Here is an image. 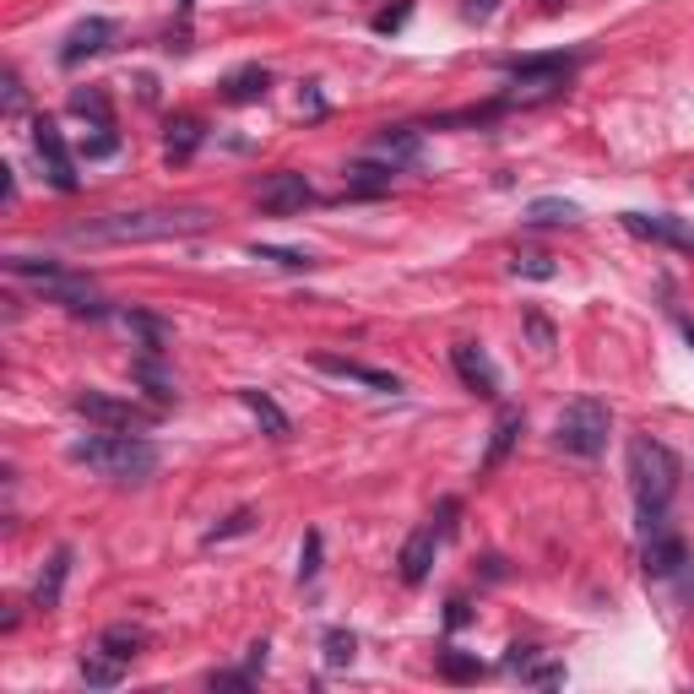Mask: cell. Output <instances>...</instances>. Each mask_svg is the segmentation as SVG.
<instances>
[{
	"label": "cell",
	"mask_w": 694,
	"mask_h": 694,
	"mask_svg": "<svg viewBox=\"0 0 694 694\" xmlns=\"http://www.w3.org/2000/svg\"><path fill=\"white\" fill-rule=\"evenodd\" d=\"M212 212L206 206H147V212H104L93 223H71V245H158V239H185L206 234Z\"/></svg>",
	"instance_id": "cell-1"
},
{
	"label": "cell",
	"mask_w": 694,
	"mask_h": 694,
	"mask_svg": "<svg viewBox=\"0 0 694 694\" xmlns=\"http://www.w3.org/2000/svg\"><path fill=\"white\" fill-rule=\"evenodd\" d=\"M71 461L109 478V483H147L158 472V445H147L141 435L104 429V435H87V440L71 445Z\"/></svg>",
	"instance_id": "cell-2"
},
{
	"label": "cell",
	"mask_w": 694,
	"mask_h": 694,
	"mask_svg": "<svg viewBox=\"0 0 694 694\" xmlns=\"http://www.w3.org/2000/svg\"><path fill=\"white\" fill-rule=\"evenodd\" d=\"M679 478H684V467H679V456L662 440H645V435H640V440L630 445V483H634V505H640L645 532L662 526V510L679 494Z\"/></svg>",
	"instance_id": "cell-3"
},
{
	"label": "cell",
	"mask_w": 694,
	"mask_h": 694,
	"mask_svg": "<svg viewBox=\"0 0 694 694\" xmlns=\"http://www.w3.org/2000/svg\"><path fill=\"white\" fill-rule=\"evenodd\" d=\"M575 71V55H532V61H505V109H532V104H554L565 98V82Z\"/></svg>",
	"instance_id": "cell-4"
},
{
	"label": "cell",
	"mask_w": 694,
	"mask_h": 694,
	"mask_svg": "<svg viewBox=\"0 0 694 694\" xmlns=\"http://www.w3.org/2000/svg\"><path fill=\"white\" fill-rule=\"evenodd\" d=\"M6 271H11V277H28L44 299L65 305L71 316H109V310H104V299H98V288H93L87 277H71V271L50 266V260H33V255H6Z\"/></svg>",
	"instance_id": "cell-5"
},
{
	"label": "cell",
	"mask_w": 694,
	"mask_h": 694,
	"mask_svg": "<svg viewBox=\"0 0 694 694\" xmlns=\"http://www.w3.org/2000/svg\"><path fill=\"white\" fill-rule=\"evenodd\" d=\"M608 429H613L608 402L575 396L565 413H559V424H554V445L569 450V456H602V450H608Z\"/></svg>",
	"instance_id": "cell-6"
},
{
	"label": "cell",
	"mask_w": 694,
	"mask_h": 694,
	"mask_svg": "<svg viewBox=\"0 0 694 694\" xmlns=\"http://www.w3.org/2000/svg\"><path fill=\"white\" fill-rule=\"evenodd\" d=\"M71 407H76L87 424H98V429H120V435H141V429H152V424H158V413H152V407L126 402V396H109V391H76V396H71Z\"/></svg>",
	"instance_id": "cell-7"
},
{
	"label": "cell",
	"mask_w": 694,
	"mask_h": 694,
	"mask_svg": "<svg viewBox=\"0 0 694 694\" xmlns=\"http://www.w3.org/2000/svg\"><path fill=\"white\" fill-rule=\"evenodd\" d=\"M33 152H39V163H44V180L55 190H71L82 185V174H76V158H71V147H65V136H61V126L55 120H33Z\"/></svg>",
	"instance_id": "cell-8"
},
{
	"label": "cell",
	"mask_w": 694,
	"mask_h": 694,
	"mask_svg": "<svg viewBox=\"0 0 694 694\" xmlns=\"http://www.w3.org/2000/svg\"><path fill=\"white\" fill-rule=\"evenodd\" d=\"M255 201H260V212L288 217V212H305V206L316 201V190H310V180H305L299 169H277V174H266V180L255 185Z\"/></svg>",
	"instance_id": "cell-9"
},
{
	"label": "cell",
	"mask_w": 694,
	"mask_h": 694,
	"mask_svg": "<svg viewBox=\"0 0 694 694\" xmlns=\"http://www.w3.org/2000/svg\"><path fill=\"white\" fill-rule=\"evenodd\" d=\"M450 364H456V375H461V385H467L472 396H483V402L500 396V370H494V359H489L478 342H456V348H450Z\"/></svg>",
	"instance_id": "cell-10"
},
{
	"label": "cell",
	"mask_w": 694,
	"mask_h": 694,
	"mask_svg": "<svg viewBox=\"0 0 694 694\" xmlns=\"http://www.w3.org/2000/svg\"><path fill=\"white\" fill-rule=\"evenodd\" d=\"M310 364H316L320 375H337V380H353V385H370L375 396H396V391H402V375H391V370H375V364H359V359L316 353Z\"/></svg>",
	"instance_id": "cell-11"
},
{
	"label": "cell",
	"mask_w": 694,
	"mask_h": 694,
	"mask_svg": "<svg viewBox=\"0 0 694 694\" xmlns=\"http://www.w3.org/2000/svg\"><path fill=\"white\" fill-rule=\"evenodd\" d=\"M109 39H115V22H109V17H87V22H76V28L65 33V44H61V65L93 61L98 50H109Z\"/></svg>",
	"instance_id": "cell-12"
},
{
	"label": "cell",
	"mask_w": 694,
	"mask_h": 694,
	"mask_svg": "<svg viewBox=\"0 0 694 694\" xmlns=\"http://www.w3.org/2000/svg\"><path fill=\"white\" fill-rule=\"evenodd\" d=\"M624 228L640 239H656V245H673V250H694V228L679 217H651V212H624Z\"/></svg>",
	"instance_id": "cell-13"
},
{
	"label": "cell",
	"mask_w": 694,
	"mask_h": 694,
	"mask_svg": "<svg viewBox=\"0 0 694 694\" xmlns=\"http://www.w3.org/2000/svg\"><path fill=\"white\" fill-rule=\"evenodd\" d=\"M435 548H440V532H435V526H418V532L402 543V559H396V565H402V580H407V586H424V580H429Z\"/></svg>",
	"instance_id": "cell-14"
},
{
	"label": "cell",
	"mask_w": 694,
	"mask_h": 694,
	"mask_svg": "<svg viewBox=\"0 0 694 694\" xmlns=\"http://www.w3.org/2000/svg\"><path fill=\"white\" fill-rule=\"evenodd\" d=\"M65 575H71V548H55L44 575H39V586H33V608H39V613H55V608H61Z\"/></svg>",
	"instance_id": "cell-15"
},
{
	"label": "cell",
	"mask_w": 694,
	"mask_h": 694,
	"mask_svg": "<svg viewBox=\"0 0 694 694\" xmlns=\"http://www.w3.org/2000/svg\"><path fill=\"white\" fill-rule=\"evenodd\" d=\"M375 158L380 163H391V169H407V163L424 158V136H418V130H380Z\"/></svg>",
	"instance_id": "cell-16"
},
{
	"label": "cell",
	"mask_w": 694,
	"mask_h": 694,
	"mask_svg": "<svg viewBox=\"0 0 694 694\" xmlns=\"http://www.w3.org/2000/svg\"><path fill=\"white\" fill-rule=\"evenodd\" d=\"M206 141V126L195 120V115H174L169 120V130H163V158L169 163H190V152Z\"/></svg>",
	"instance_id": "cell-17"
},
{
	"label": "cell",
	"mask_w": 694,
	"mask_h": 694,
	"mask_svg": "<svg viewBox=\"0 0 694 694\" xmlns=\"http://www.w3.org/2000/svg\"><path fill=\"white\" fill-rule=\"evenodd\" d=\"M239 402L250 407V413H255V424H260V429H266L271 440H288V435H293V418H288V413H282V407H277V402H271L266 391H255V385H245V391H239Z\"/></svg>",
	"instance_id": "cell-18"
},
{
	"label": "cell",
	"mask_w": 694,
	"mask_h": 694,
	"mask_svg": "<svg viewBox=\"0 0 694 694\" xmlns=\"http://www.w3.org/2000/svg\"><path fill=\"white\" fill-rule=\"evenodd\" d=\"M679 565H684V543H679L673 532H662V526L645 532V575L662 580V575H673Z\"/></svg>",
	"instance_id": "cell-19"
},
{
	"label": "cell",
	"mask_w": 694,
	"mask_h": 694,
	"mask_svg": "<svg viewBox=\"0 0 694 694\" xmlns=\"http://www.w3.org/2000/svg\"><path fill=\"white\" fill-rule=\"evenodd\" d=\"M120 679H126V662H120V656H109L104 645L82 656V684H87V690H115Z\"/></svg>",
	"instance_id": "cell-20"
},
{
	"label": "cell",
	"mask_w": 694,
	"mask_h": 694,
	"mask_svg": "<svg viewBox=\"0 0 694 694\" xmlns=\"http://www.w3.org/2000/svg\"><path fill=\"white\" fill-rule=\"evenodd\" d=\"M266 87H271V76H266L260 65H245V71H234V76L223 82V98H228V104H255V98H266Z\"/></svg>",
	"instance_id": "cell-21"
},
{
	"label": "cell",
	"mask_w": 694,
	"mask_h": 694,
	"mask_svg": "<svg viewBox=\"0 0 694 694\" xmlns=\"http://www.w3.org/2000/svg\"><path fill=\"white\" fill-rule=\"evenodd\" d=\"M126 331L147 348V353H163L169 348V337H174V325L169 320H158V316H141V310H130L126 316Z\"/></svg>",
	"instance_id": "cell-22"
},
{
	"label": "cell",
	"mask_w": 694,
	"mask_h": 694,
	"mask_svg": "<svg viewBox=\"0 0 694 694\" xmlns=\"http://www.w3.org/2000/svg\"><path fill=\"white\" fill-rule=\"evenodd\" d=\"M515 435H521V413L505 407V413H500V424H494V440H489V450H483V472H494V467L505 461L510 445H515Z\"/></svg>",
	"instance_id": "cell-23"
},
{
	"label": "cell",
	"mask_w": 694,
	"mask_h": 694,
	"mask_svg": "<svg viewBox=\"0 0 694 694\" xmlns=\"http://www.w3.org/2000/svg\"><path fill=\"white\" fill-rule=\"evenodd\" d=\"M98 645H104L109 656H120V662H130V656H141V651H147V630H141V624H109Z\"/></svg>",
	"instance_id": "cell-24"
},
{
	"label": "cell",
	"mask_w": 694,
	"mask_h": 694,
	"mask_svg": "<svg viewBox=\"0 0 694 694\" xmlns=\"http://www.w3.org/2000/svg\"><path fill=\"white\" fill-rule=\"evenodd\" d=\"M391 163H353L348 169V195H380V190H391Z\"/></svg>",
	"instance_id": "cell-25"
},
{
	"label": "cell",
	"mask_w": 694,
	"mask_h": 694,
	"mask_svg": "<svg viewBox=\"0 0 694 694\" xmlns=\"http://www.w3.org/2000/svg\"><path fill=\"white\" fill-rule=\"evenodd\" d=\"M71 115H82V120H93V126H115L104 87H76V93H71Z\"/></svg>",
	"instance_id": "cell-26"
},
{
	"label": "cell",
	"mask_w": 694,
	"mask_h": 694,
	"mask_svg": "<svg viewBox=\"0 0 694 694\" xmlns=\"http://www.w3.org/2000/svg\"><path fill=\"white\" fill-rule=\"evenodd\" d=\"M440 673L450 684H478V679H483V662L467 656V651H440Z\"/></svg>",
	"instance_id": "cell-27"
},
{
	"label": "cell",
	"mask_w": 694,
	"mask_h": 694,
	"mask_svg": "<svg viewBox=\"0 0 694 694\" xmlns=\"http://www.w3.org/2000/svg\"><path fill=\"white\" fill-rule=\"evenodd\" d=\"M575 217H580V206L575 201H554V195L526 206V223H575Z\"/></svg>",
	"instance_id": "cell-28"
},
{
	"label": "cell",
	"mask_w": 694,
	"mask_h": 694,
	"mask_svg": "<svg viewBox=\"0 0 694 694\" xmlns=\"http://www.w3.org/2000/svg\"><path fill=\"white\" fill-rule=\"evenodd\" d=\"M136 380H141V385H147V391H152L158 402H174V396H180V391H174V380L158 370V353H147V359L136 364Z\"/></svg>",
	"instance_id": "cell-29"
},
{
	"label": "cell",
	"mask_w": 694,
	"mask_h": 694,
	"mask_svg": "<svg viewBox=\"0 0 694 694\" xmlns=\"http://www.w3.org/2000/svg\"><path fill=\"white\" fill-rule=\"evenodd\" d=\"M353 656H359L353 630H325V662H331V668H353Z\"/></svg>",
	"instance_id": "cell-30"
},
{
	"label": "cell",
	"mask_w": 694,
	"mask_h": 694,
	"mask_svg": "<svg viewBox=\"0 0 694 694\" xmlns=\"http://www.w3.org/2000/svg\"><path fill=\"white\" fill-rule=\"evenodd\" d=\"M255 260H271V266H282V271H310L316 260L305 250H277V245H250Z\"/></svg>",
	"instance_id": "cell-31"
},
{
	"label": "cell",
	"mask_w": 694,
	"mask_h": 694,
	"mask_svg": "<svg viewBox=\"0 0 694 694\" xmlns=\"http://www.w3.org/2000/svg\"><path fill=\"white\" fill-rule=\"evenodd\" d=\"M255 521H260L255 510H234L228 521H217V526L206 532V543H228V537H245V532H255Z\"/></svg>",
	"instance_id": "cell-32"
},
{
	"label": "cell",
	"mask_w": 694,
	"mask_h": 694,
	"mask_svg": "<svg viewBox=\"0 0 694 694\" xmlns=\"http://www.w3.org/2000/svg\"><path fill=\"white\" fill-rule=\"evenodd\" d=\"M0 109H6V120H17V115L28 109V93H22V76H17V71L0 76Z\"/></svg>",
	"instance_id": "cell-33"
},
{
	"label": "cell",
	"mask_w": 694,
	"mask_h": 694,
	"mask_svg": "<svg viewBox=\"0 0 694 694\" xmlns=\"http://www.w3.org/2000/svg\"><path fill=\"white\" fill-rule=\"evenodd\" d=\"M521 679H526V684H537V690H554V684H565V668H559V662H537V656H532V662L521 668Z\"/></svg>",
	"instance_id": "cell-34"
},
{
	"label": "cell",
	"mask_w": 694,
	"mask_h": 694,
	"mask_svg": "<svg viewBox=\"0 0 694 694\" xmlns=\"http://www.w3.org/2000/svg\"><path fill=\"white\" fill-rule=\"evenodd\" d=\"M320 575V532H305V548H299V580H316Z\"/></svg>",
	"instance_id": "cell-35"
},
{
	"label": "cell",
	"mask_w": 694,
	"mask_h": 694,
	"mask_svg": "<svg viewBox=\"0 0 694 694\" xmlns=\"http://www.w3.org/2000/svg\"><path fill=\"white\" fill-rule=\"evenodd\" d=\"M510 271H515V277H554V260H548V255H515Z\"/></svg>",
	"instance_id": "cell-36"
},
{
	"label": "cell",
	"mask_w": 694,
	"mask_h": 694,
	"mask_svg": "<svg viewBox=\"0 0 694 694\" xmlns=\"http://www.w3.org/2000/svg\"><path fill=\"white\" fill-rule=\"evenodd\" d=\"M82 152H87V158H115V152H120V136H115V126H104L93 141H82Z\"/></svg>",
	"instance_id": "cell-37"
},
{
	"label": "cell",
	"mask_w": 694,
	"mask_h": 694,
	"mask_svg": "<svg viewBox=\"0 0 694 694\" xmlns=\"http://www.w3.org/2000/svg\"><path fill=\"white\" fill-rule=\"evenodd\" d=\"M526 331H532V342H537V353H554V325L543 316H526Z\"/></svg>",
	"instance_id": "cell-38"
},
{
	"label": "cell",
	"mask_w": 694,
	"mask_h": 694,
	"mask_svg": "<svg viewBox=\"0 0 694 694\" xmlns=\"http://www.w3.org/2000/svg\"><path fill=\"white\" fill-rule=\"evenodd\" d=\"M494 11H500V0H467V6H461V17H467V22H489Z\"/></svg>",
	"instance_id": "cell-39"
},
{
	"label": "cell",
	"mask_w": 694,
	"mask_h": 694,
	"mask_svg": "<svg viewBox=\"0 0 694 694\" xmlns=\"http://www.w3.org/2000/svg\"><path fill=\"white\" fill-rule=\"evenodd\" d=\"M407 11H413V6H396V11H380V17H375V33H396V28L407 22Z\"/></svg>",
	"instance_id": "cell-40"
},
{
	"label": "cell",
	"mask_w": 694,
	"mask_h": 694,
	"mask_svg": "<svg viewBox=\"0 0 694 694\" xmlns=\"http://www.w3.org/2000/svg\"><path fill=\"white\" fill-rule=\"evenodd\" d=\"M456 532V500H440V537Z\"/></svg>",
	"instance_id": "cell-41"
},
{
	"label": "cell",
	"mask_w": 694,
	"mask_h": 694,
	"mask_svg": "<svg viewBox=\"0 0 694 694\" xmlns=\"http://www.w3.org/2000/svg\"><path fill=\"white\" fill-rule=\"evenodd\" d=\"M445 624H450V630H461V624H467V602H450V613H445Z\"/></svg>",
	"instance_id": "cell-42"
},
{
	"label": "cell",
	"mask_w": 694,
	"mask_h": 694,
	"mask_svg": "<svg viewBox=\"0 0 694 694\" xmlns=\"http://www.w3.org/2000/svg\"><path fill=\"white\" fill-rule=\"evenodd\" d=\"M559 6H565V0H543V11H559Z\"/></svg>",
	"instance_id": "cell-43"
},
{
	"label": "cell",
	"mask_w": 694,
	"mask_h": 694,
	"mask_svg": "<svg viewBox=\"0 0 694 694\" xmlns=\"http://www.w3.org/2000/svg\"><path fill=\"white\" fill-rule=\"evenodd\" d=\"M684 337H690V348H694V325H690V320H684Z\"/></svg>",
	"instance_id": "cell-44"
}]
</instances>
